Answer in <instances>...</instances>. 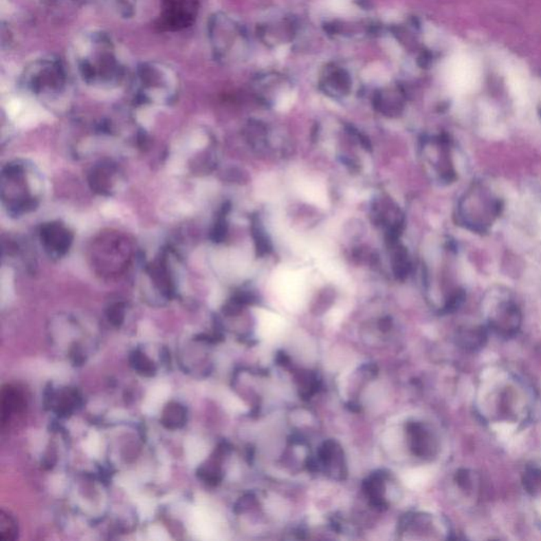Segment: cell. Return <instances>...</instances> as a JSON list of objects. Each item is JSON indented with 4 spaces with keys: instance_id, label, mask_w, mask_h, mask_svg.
<instances>
[{
    "instance_id": "obj_1",
    "label": "cell",
    "mask_w": 541,
    "mask_h": 541,
    "mask_svg": "<svg viewBox=\"0 0 541 541\" xmlns=\"http://www.w3.org/2000/svg\"><path fill=\"white\" fill-rule=\"evenodd\" d=\"M72 62L78 78L94 89H115L127 78V66L117 41L102 29H87L76 37Z\"/></svg>"
},
{
    "instance_id": "obj_2",
    "label": "cell",
    "mask_w": 541,
    "mask_h": 541,
    "mask_svg": "<svg viewBox=\"0 0 541 541\" xmlns=\"http://www.w3.org/2000/svg\"><path fill=\"white\" fill-rule=\"evenodd\" d=\"M25 91L48 105L62 103L71 92L68 69L60 58L44 55L27 63L21 74Z\"/></svg>"
},
{
    "instance_id": "obj_3",
    "label": "cell",
    "mask_w": 541,
    "mask_h": 541,
    "mask_svg": "<svg viewBox=\"0 0 541 541\" xmlns=\"http://www.w3.org/2000/svg\"><path fill=\"white\" fill-rule=\"evenodd\" d=\"M180 88L176 71L163 62L146 60L131 76L133 101L140 106H165L176 100Z\"/></svg>"
},
{
    "instance_id": "obj_4",
    "label": "cell",
    "mask_w": 541,
    "mask_h": 541,
    "mask_svg": "<svg viewBox=\"0 0 541 541\" xmlns=\"http://www.w3.org/2000/svg\"><path fill=\"white\" fill-rule=\"evenodd\" d=\"M503 212V199L487 183L475 181L460 198L457 219L464 229L484 234L495 225Z\"/></svg>"
},
{
    "instance_id": "obj_5",
    "label": "cell",
    "mask_w": 541,
    "mask_h": 541,
    "mask_svg": "<svg viewBox=\"0 0 541 541\" xmlns=\"http://www.w3.org/2000/svg\"><path fill=\"white\" fill-rule=\"evenodd\" d=\"M39 180L34 167L25 162L9 163L3 173V200L13 216L25 215L39 201Z\"/></svg>"
},
{
    "instance_id": "obj_6",
    "label": "cell",
    "mask_w": 541,
    "mask_h": 541,
    "mask_svg": "<svg viewBox=\"0 0 541 541\" xmlns=\"http://www.w3.org/2000/svg\"><path fill=\"white\" fill-rule=\"evenodd\" d=\"M208 44L212 56L222 65H233L243 60L247 38L245 29L229 14L217 12L208 21Z\"/></svg>"
},
{
    "instance_id": "obj_7",
    "label": "cell",
    "mask_w": 541,
    "mask_h": 541,
    "mask_svg": "<svg viewBox=\"0 0 541 541\" xmlns=\"http://www.w3.org/2000/svg\"><path fill=\"white\" fill-rule=\"evenodd\" d=\"M133 247L127 238L117 233H107L92 243V265L102 276H118L127 269Z\"/></svg>"
},
{
    "instance_id": "obj_8",
    "label": "cell",
    "mask_w": 541,
    "mask_h": 541,
    "mask_svg": "<svg viewBox=\"0 0 541 541\" xmlns=\"http://www.w3.org/2000/svg\"><path fill=\"white\" fill-rule=\"evenodd\" d=\"M489 300V327L501 335H514L522 320L520 308L514 298L507 291L498 289L491 292Z\"/></svg>"
},
{
    "instance_id": "obj_9",
    "label": "cell",
    "mask_w": 541,
    "mask_h": 541,
    "mask_svg": "<svg viewBox=\"0 0 541 541\" xmlns=\"http://www.w3.org/2000/svg\"><path fill=\"white\" fill-rule=\"evenodd\" d=\"M199 0H161L157 27L163 32H180L196 23Z\"/></svg>"
},
{
    "instance_id": "obj_10",
    "label": "cell",
    "mask_w": 541,
    "mask_h": 541,
    "mask_svg": "<svg viewBox=\"0 0 541 541\" xmlns=\"http://www.w3.org/2000/svg\"><path fill=\"white\" fill-rule=\"evenodd\" d=\"M39 237L45 251L53 258L64 257L74 240V235L68 228L60 222H49L41 226Z\"/></svg>"
},
{
    "instance_id": "obj_11",
    "label": "cell",
    "mask_w": 541,
    "mask_h": 541,
    "mask_svg": "<svg viewBox=\"0 0 541 541\" xmlns=\"http://www.w3.org/2000/svg\"><path fill=\"white\" fill-rule=\"evenodd\" d=\"M409 448L417 457L432 459L436 457L438 443L434 434L420 422H409L406 426Z\"/></svg>"
},
{
    "instance_id": "obj_12",
    "label": "cell",
    "mask_w": 541,
    "mask_h": 541,
    "mask_svg": "<svg viewBox=\"0 0 541 541\" xmlns=\"http://www.w3.org/2000/svg\"><path fill=\"white\" fill-rule=\"evenodd\" d=\"M388 477L389 474L386 472L377 471L371 474L363 483V489L369 499L370 505L379 511H384L388 507V503L384 497L385 481Z\"/></svg>"
},
{
    "instance_id": "obj_13",
    "label": "cell",
    "mask_w": 541,
    "mask_h": 541,
    "mask_svg": "<svg viewBox=\"0 0 541 541\" xmlns=\"http://www.w3.org/2000/svg\"><path fill=\"white\" fill-rule=\"evenodd\" d=\"M322 87L328 94L333 96H342L347 94L351 87V80L349 74L340 67H331L324 71L322 80Z\"/></svg>"
},
{
    "instance_id": "obj_14",
    "label": "cell",
    "mask_w": 541,
    "mask_h": 541,
    "mask_svg": "<svg viewBox=\"0 0 541 541\" xmlns=\"http://www.w3.org/2000/svg\"><path fill=\"white\" fill-rule=\"evenodd\" d=\"M118 170L115 165L103 163L94 167L90 175V184L96 192L102 195L111 194L115 188Z\"/></svg>"
},
{
    "instance_id": "obj_15",
    "label": "cell",
    "mask_w": 541,
    "mask_h": 541,
    "mask_svg": "<svg viewBox=\"0 0 541 541\" xmlns=\"http://www.w3.org/2000/svg\"><path fill=\"white\" fill-rule=\"evenodd\" d=\"M375 105L384 115H399L403 109L402 94L395 90L382 92L375 96Z\"/></svg>"
},
{
    "instance_id": "obj_16",
    "label": "cell",
    "mask_w": 541,
    "mask_h": 541,
    "mask_svg": "<svg viewBox=\"0 0 541 541\" xmlns=\"http://www.w3.org/2000/svg\"><path fill=\"white\" fill-rule=\"evenodd\" d=\"M458 344L466 350H475L483 347L487 340V333L482 327H470L460 330L457 336Z\"/></svg>"
},
{
    "instance_id": "obj_17",
    "label": "cell",
    "mask_w": 541,
    "mask_h": 541,
    "mask_svg": "<svg viewBox=\"0 0 541 541\" xmlns=\"http://www.w3.org/2000/svg\"><path fill=\"white\" fill-rule=\"evenodd\" d=\"M1 406H3V423L5 424V420L12 412H19L25 406V400L23 395L15 388L11 386L3 388L1 393Z\"/></svg>"
},
{
    "instance_id": "obj_18",
    "label": "cell",
    "mask_w": 541,
    "mask_h": 541,
    "mask_svg": "<svg viewBox=\"0 0 541 541\" xmlns=\"http://www.w3.org/2000/svg\"><path fill=\"white\" fill-rule=\"evenodd\" d=\"M161 421L168 430L181 428L186 421V410L178 403H169L163 410Z\"/></svg>"
},
{
    "instance_id": "obj_19",
    "label": "cell",
    "mask_w": 541,
    "mask_h": 541,
    "mask_svg": "<svg viewBox=\"0 0 541 541\" xmlns=\"http://www.w3.org/2000/svg\"><path fill=\"white\" fill-rule=\"evenodd\" d=\"M393 269L397 278L405 279L410 272V261L408 253L402 245H397V242L393 243Z\"/></svg>"
},
{
    "instance_id": "obj_20",
    "label": "cell",
    "mask_w": 541,
    "mask_h": 541,
    "mask_svg": "<svg viewBox=\"0 0 541 541\" xmlns=\"http://www.w3.org/2000/svg\"><path fill=\"white\" fill-rule=\"evenodd\" d=\"M107 7L117 16L123 19H131L137 15L140 0H104Z\"/></svg>"
},
{
    "instance_id": "obj_21",
    "label": "cell",
    "mask_w": 541,
    "mask_h": 541,
    "mask_svg": "<svg viewBox=\"0 0 541 541\" xmlns=\"http://www.w3.org/2000/svg\"><path fill=\"white\" fill-rule=\"evenodd\" d=\"M131 362L133 368L137 370V373H141V375H146V377H151V375H155V365H153V362H151L145 354L142 353V352H133V355H131Z\"/></svg>"
},
{
    "instance_id": "obj_22",
    "label": "cell",
    "mask_w": 541,
    "mask_h": 541,
    "mask_svg": "<svg viewBox=\"0 0 541 541\" xmlns=\"http://www.w3.org/2000/svg\"><path fill=\"white\" fill-rule=\"evenodd\" d=\"M78 393L74 390H65L60 393V399L58 402V412L60 415L70 414L71 411L76 408L78 405Z\"/></svg>"
},
{
    "instance_id": "obj_23",
    "label": "cell",
    "mask_w": 541,
    "mask_h": 541,
    "mask_svg": "<svg viewBox=\"0 0 541 541\" xmlns=\"http://www.w3.org/2000/svg\"><path fill=\"white\" fill-rule=\"evenodd\" d=\"M17 525L5 511L0 516V539L3 541L13 540L17 536Z\"/></svg>"
},
{
    "instance_id": "obj_24",
    "label": "cell",
    "mask_w": 541,
    "mask_h": 541,
    "mask_svg": "<svg viewBox=\"0 0 541 541\" xmlns=\"http://www.w3.org/2000/svg\"><path fill=\"white\" fill-rule=\"evenodd\" d=\"M252 232H253L257 253H258L259 256L267 255L271 251V243H269V239H267L263 228H261L258 222H254L253 226H252Z\"/></svg>"
},
{
    "instance_id": "obj_25",
    "label": "cell",
    "mask_w": 541,
    "mask_h": 541,
    "mask_svg": "<svg viewBox=\"0 0 541 541\" xmlns=\"http://www.w3.org/2000/svg\"><path fill=\"white\" fill-rule=\"evenodd\" d=\"M523 483L528 492L532 494L535 493L541 484V472L538 468H528L525 472V478H523Z\"/></svg>"
},
{
    "instance_id": "obj_26",
    "label": "cell",
    "mask_w": 541,
    "mask_h": 541,
    "mask_svg": "<svg viewBox=\"0 0 541 541\" xmlns=\"http://www.w3.org/2000/svg\"><path fill=\"white\" fill-rule=\"evenodd\" d=\"M124 316H125V311L122 304H115L110 307L108 311V318L115 326H120L123 322Z\"/></svg>"
},
{
    "instance_id": "obj_27",
    "label": "cell",
    "mask_w": 541,
    "mask_h": 541,
    "mask_svg": "<svg viewBox=\"0 0 541 541\" xmlns=\"http://www.w3.org/2000/svg\"><path fill=\"white\" fill-rule=\"evenodd\" d=\"M256 505H257V500H256L255 496L252 495V494H247V495H245V497L241 498L238 501L237 505H236V511H243Z\"/></svg>"
},
{
    "instance_id": "obj_28",
    "label": "cell",
    "mask_w": 541,
    "mask_h": 541,
    "mask_svg": "<svg viewBox=\"0 0 541 541\" xmlns=\"http://www.w3.org/2000/svg\"><path fill=\"white\" fill-rule=\"evenodd\" d=\"M363 373L367 375L369 379H373V377H377V373H379V368H377V365L375 364H366L363 368Z\"/></svg>"
},
{
    "instance_id": "obj_29",
    "label": "cell",
    "mask_w": 541,
    "mask_h": 541,
    "mask_svg": "<svg viewBox=\"0 0 541 541\" xmlns=\"http://www.w3.org/2000/svg\"><path fill=\"white\" fill-rule=\"evenodd\" d=\"M276 363L279 366H283V367H288V366H290L291 360L285 352L278 351L276 354Z\"/></svg>"
},
{
    "instance_id": "obj_30",
    "label": "cell",
    "mask_w": 541,
    "mask_h": 541,
    "mask_svg": "<svg viewBox=\"0 0 541 541\" xmlns=\"http://www.w3.org/2000/svg\"><path fill=\"white\" fill-rule=\"evenodd\" d=\"M393 327V320L389 318H382L379 322V328L382 332H387L391 329Z\"/></svg>"
},
{
    "instance_id": "obj_31",
    "label": "cell",
    "mask_w": 541,
    "mask_h": 541,
    "mask_svg": "<svg viewBox=\"0 0 541 541\" xmlns=\"http://www.w3.org/2000/svg\"><path fill=\"white\" fill-rule=\"evenodd\" d=\"M347 407L349 410L353 411V412L361 411V405L357 404V403L350 402L349 404H347Z\"/></svg>"
},
{
    "instance_id": "obj_32",
    "label": "cell",
    "mask_w": 541,
    "mask_h": 541,
    "mask_svg": "<svg viewBox=\"0 0 541 541\" xmlns=\"http://www.w3.org/2000/svg\"><path fill=\"white\" fill-rule=\"evenodd\" d=\"M539 87H540V89H539L538 106H537V108H538V113L539 115H540V119H541V82H540V86H539Z\"/></svg>"
},
{
    "instance_id": "obj_33",
    "label": "cell",
    "mask_w": 541,
    "mask_h": 541,
    "mask_svg": "<svg viewBox=\"0 0 541 541\" xmlns=\"http://www.w3.org/2000/svg\"><path fill=\"white\" fill-rule=\"evenodd\" d=\"M70 3H76V5H80V3H84L87 1V0H69Z\"/></svg>"
}]
</instances>
